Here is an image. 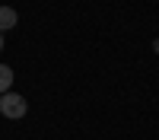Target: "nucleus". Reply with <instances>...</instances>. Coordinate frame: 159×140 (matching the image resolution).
Listing matches in <instances>:
<instances>
[{"mask_svg":"<svg viewBox=\"0 0 159 140\" xmlns=\"http://www.w3.org/2000/svg\"><path fill=\"white\" fill-rule=\"evenodd\" d=\"M153 51H156V54H159V38H156V42H153Z\"/></svg>","mask_w":159,"mask_h":140,"instance_id":"nucleus-4","label":"nucleus"},{"mask_svg":"<svg viewBox=\"0 0 159 140\" xmlns=\"http://www.w3.org/2000/svg\"><path fill=\"white\" fill-rule=\"evenodd\" d=\"M25 111H29V102H25V96L13 93V89L0 96V115H3V118L19 121V118H25Z\"/></svg>","mask_w":159,"mask_h":140,"instance_id":"nucleus-1","label":"nucleus"},{"mask_svg":"<svg viewBox=\"0 0 159 140\" xmlns=\"http://www.w3.org/2000/svg\"><path fill=\"white\" fill-rule=\"evenodd\" d=\"M16 22H19V13L16 10H13V7H0V32L16 29Z\"/></svg>","mask_w":159,"mask_h":140,"instance_id":"nucleus-2","label":"nucleus"},{"mask_svg":"<svg viewBox=\"0 0 159 140\" xmlns=\"http://www.w3.org/2000/svg\"><path fill=\"white\" fill-rule=\"evenodd\" d=\"M0 51H3V32H0Z\"/></svg>","mask_w":159,"mask_h":140,"instance_id":"nucleus-5","label":"nucleus"},{"mask_svg":"<svg viewBox=\"0 0 159 140\" xmlns=\"http://www.w3.org/2000/svg\"><path fill=\"white\" fill-rule=\"evenodd\" d=\"M10 86H13V70L7 67V64H0V96L10 93Z\"/></svg>","mask_w":159,"mask_h":140,"instance_id":"nucleus-3","label":"nucleus"}]
</instances>
